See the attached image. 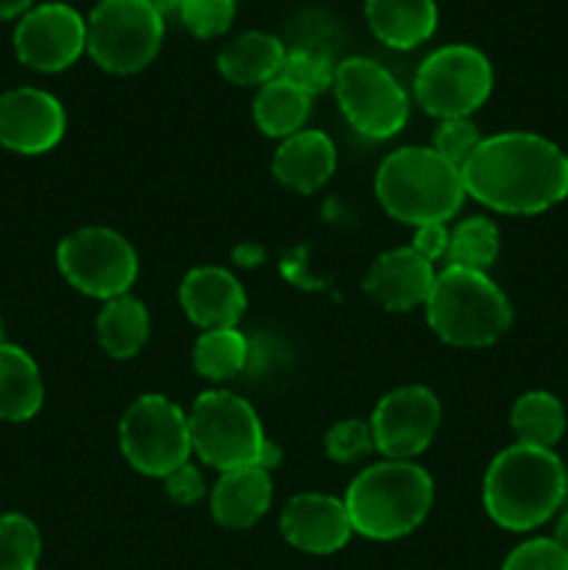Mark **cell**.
I'll return each mask as SVG.
<instances>
[{
    "label": "cell",
    "mask_w": 568,
    "mask_h": 570,
    "mask_svg": "<svg viewBox=\"0 0 568 570\" xmlns=\"http://www.w3.org/2000/svg\"><path fill=\"white\" fill-rule=\"evenodd\" d=\"M468 198L501 215H540L568 198V154L532 131L482 137L462 165Z\"/></svg>",
    "instance_id": "obj_1"
},
{
    "label": "cell",
    "mask_w": 568,
    "mask_h": 570,
    "mask_svg": "<svg viewBox=\"0 0 568 570\" xmlns=\"http://www.w3.org/2000/svg\"><path fill=\"white\" fill-rule=\"evenodd\" d=\"M568 476L555 449L507 445L493 456L482 482L484 512L507 532L543 527L566 499Z\"/></svg>",
    "instance_id": "obj_2"
},
{
    "label": "cell",
    "mask_w": 568,
    "mask_h": 570,
    "mask_svg": "<svg viewBox=\"0 0 568 570\" xmlns=\"http://www.w3.org/2000/svg\"><path fill=\"white\" fill-rule=\"evenodd\" d=\"M343 504L354 534L390 543L427 521L434 504V482L415 462L382 460L356 473Z\"/></svg>",
    "instance_id": "obj_3"
},
{
    "label": "cell",
    "mask_w": 568,
    "mask_h": 570,
    "mask_svg": "<svg viewBox=\"0 0 568 570\" xmlns=\"http://www.w3.org/2000/svg\"><path fill=\"white\" fill-rule=\"evenodd\" d=\"M373 189L393 220L418 228L427 223H449L468 198L462 170L429 145H404L379 165Z\"/></svg>",
    "instance_id": "obj_4"
},
{
    "label": "cell",
    "mask_w": 568,
    "mask_h": 570,
    "mask_svg": "<svg viewBox=\"0 0 568 570\" xmlns=\"http://www.w3.org/2000/svg\"><path fill=\"white\" fill-rule=\"evenodd\" d=\"M427 323L454 348H484L510 332L512 306L488 273L445 265L427 298Z\"/></svg>",
    "instance_id": "obj_5"
},
{
    "label": "cell",
    "mask_w": 568,
    "mask_h": 570,
    "mask_svg": "<svg viewBox=\"0 0 568 570\" xmlns=\"http://www.w3.org/2000/svg\"><path fill=\"white\" fill-rule=\"evenodd\" d=\"M193 454L215 471L262 465L271 471L282 451L267 440L259 415L232 390H206L187 412Z\"/></svg>",
    "instance_id": "obj_6"
},
{
    "label": "cell",
    "mask_w": 568,
    "mask_h": 570,
    "mask_svg": "<svg viewBox=\"0 0 568 570\" xmlns=\"http://www.w3.org/2000/svg\"><path fill=\"white\" fill-rule=\"evenodd\" d=\"M165 17L148 0H100L87 20V53L111 76H134L156 59Z\"/></svg>",
    "instance_id": "obj_7"
},
{
    "label": "cell",
    "mask_w": 568,
    "mask_h": 570,
    "mask_svg": "<svg viewBox=\"0 0 568 570\" xmlns=\"http://www.w3.org/2000/svg\"><path fill=\"white\" fill-rule=\"evenodd\" d=\"M412 92L429 117H471L493 92V65L473 45H443L418 65Z\"/></svg>",
    "instance_id": "obj_8"
},
{
    "label": "cell",
    "mask_w": 568,
    "mask_h": 570,
    "mask_svg": "<svg viewBox=\"0 0 568 570\" xmlns=\"http://www.w3.org/2000/svg\"><path fill=\"white\" fill-rule=\"evenodd\" d=\"M117 440L128 465L150 479L170 476L193 456L187 412L159 393L139 395L123 412Z\"/></svg>",
    "instance_id": "obj_9"
},
{
    "label": "cell",
    "mask_w": 568,
    "mask_h": 570,
    "mask_svg": "<svg viewBox=\"0 0 568 570\" xmlns=\"http://www.w3.org/2000/svg\"><path fill=\"white\" fill-rule=\"evenodd\" d=\"M332 89L345 122L373 142L395 137L410 120L407 89L388 67L368 56L340 61Z\"/></svg>",
    "instance_id": "obj_10"
},
{
    "label": "cell",
    "mask_w": 568,
    "mask_h": 570,
    "mask_svg": "<svg viewBox=\"0 0 568 570\" xmlns=\"http://www.w3.org/2000/svg\"><path fill=\"white\" fill-rule=\"evenodd\" d=\"M56 265L70 287L98 301L128 295L139 276L134 245L106 226H87L67 234L56 248Z\"/></svg>",
    "instance_id": "obj_11"
},
{
    "label": "cell",
    "mask_w": 568,
    "mask_h": 570,
    "mask_svg": "<svg viewBox=\"0 0 568 570\" xmlns=\"http://www.w3.org/2000/svg\"><path fill=\"white\" fill-rule=\"evenodd\" d=\"M443 406L423 384H404L379 399L371 415L373 445L388 460L412 462L438 438Z\"/></svg>",
    "instance_id": "obj_12"
},
{
    "label": "cell",
    "mask_w": 568,
    "mask_h": 570,
    "mask_svg": "<svg viewBox=\"0 0 568 570\" xmlns=\"http://www.w3.org/2000/svg\"><path fill=\"white\" fill-rule=\"evenodd\" d=\"M17 59L37 72H61L87 50V20L67 3H42L20 17Z\"/></svg>",
    "instance_id": "obj_13"
},
{
    "label": "cell",
    "mask_w": 568,
    "mask_h": 570,
    "mask_svg": "<svg viewBox=\"0 0 568 570\" xmlns=\"http://www.w3.org/2000/svg\"><path fill=\"white\" fill-rule=\"evenodd\" d=\"M65 131L67 115L56 95L37 87H17L0 95V145L11 154H48Z\"/></svg>",
    "instance_id": "obj_14"
},
{
    "label": "cell",
    "mask_w": 568,
    "mask_h": 570,
    "mask_svg": "<svg viewBox=\"0 0 568 570\" xmlns=\"http://www.w3.org/2000/svg\"><path fill=\"white\" fill-rule=\"evenodd\" d=\"M278 529L293 549L315 557L337 554L354 534L343 499L326 493L293 495L284 504Z\"/></svg>",
    "instance_id": "obj_15"
},
{
    "label": "cell",
    "mask_w": 568,
    "mask_h": 570,
    "mask_svg": "<svg viewBox=\"0 0 568 570\" xmlns=\"http://www.w3.org/2000/svg\"><path fill=\"white\" fill-rule=\"evenodd\" d=\"M434 276H438V271H434L432 262L423 259L418 250L407 245V248L384 250L379 259H373L365 278H362V289L382 309L410 312L427 304Z\"/></svg>",
    "instance_id": "obj_16"
},
{
    "label": "cell",
    "mask_w": 568,
    "mask_h": 570,
    "mask_svg": "<svg viewBox=\"0 0 568 570\" xmlns=\"http://www.w3.org/2000/svg\"><path fill=\"white\" fill-rule=\"evenodd\" d=\"M178 301L193 326L228 328L243 321L248 309V295L232 271L217 265H200L187 271L178 287Z\"/></svg>",
    "instance_id": "obj_17"
},
{
    "label": "cell",
    "mask_w": 568,
    "mask_h": 570,
    "mask_svg": "<svg viewBox=\"0 0 568 570\" xmlns=\"http://www.w3.org/2000/svg\"><path fill=\"white\" fill-rule=\"evenodd\" d=\"M273 504L271 471L262 465L223 471L209 490V512L217 527L228 532H245L262 521Z\"/></svg>",
    "instance_id": "obj_18"
},
{
    "label": "cell",
    "mask_w": 568,
    "mask_h": 570,
    "mask_svg": "<svg viewBox=\"0 0 568 570\" xmlns=\"http://www.w3.org/2000/svg\"><path fill=\"white\" fill-rule=\"evenodd\" d=\"M337 170V148L332 137L317 128H304L282 139L273 154V176L282 187L298 195H312L329 184Z\"/></svg>",
    "instance_id": "obj_19"
},
{
    "label": "cell",
    "mask_w": 568,
    "mask_h": 570,
    "mask_svg": "<svg viewBox=\"0 0 568 570\" xmlns=\"http://www.w3.org/2000/svg\"><path fill=\"white\" fill-rule=\"evenodd\" d=\"M365 22L373 37L393 50H412L438 31L434 0H365Z\"/></svg>",
    "instance_id": "obj_20"
},
{
    "label": "cell",
    "mask_w": 568,
    "mask_h": 570,
    "mask_svg": "<svg viewBox=\"0 0 568 570\" xmlns=\"http://www.w3.org/2000/svg\"><path fill=\"white\" fill-rule=\"evenodd\" d=\"M284 42L267 31H243L217 53V70L237 87H262L282 76Z\"/></svg>",
    "instance_id": "obj_21"
},
{
    "label": "cell",
    "mask_w": 568,
    "mask_h": 570,
    "mask_svg": "<svg viewBox=\"0 0 568 570\" xmlns=\"http://www.w3.org/2000/svg\"><path fill=\"white\" fill-rule=\"evenodd\" d=\"M45 401L42 373L20 345H0V421H31Z\"/></svg>",
    "instance_id": "obj_22"
},
{
    "label": "cell",
    "mask_w": 568,
    "mask_h": 570,
    "mask_svg": "<svg viewBox=\"0 0 568 570\" xmlns=\"http://www.w3.org/2000/svg\"><path fill=\"white\" fill-rule=\"evenodd\" d=\"M95 337L111 360H134L150 340V315L131 293L104 301L95 317Z\"/></svg>",
    "instance_id": "obj_23"
},
{
    "label": "cell",
    "mask_w": 568,
    "mask_h": 570,
    "mask_svg": "<svg viewBox=\"0 0 568 570\" xmlns=\"http://www.w3.org/2000/svg\"><path fill=\"white\" fill-rule=\"evenodd\" d=\"M312 111V95L290 83L287 78H273V81L262 83L256 92L251 115H254L256 128L271 139H287L293 134L304 131L306 120Z\"/></svg>",
    "instance_id": "obj_24"
},
{
    "label": "cell",
    "mask_w": 568,
    "mask_h": 570,
    "mask_svg": "<svg viewBox=\"0 0 568 570\" xmlns=\"http://www.w3.org/2000/svg\"><path fill=\"white\" fill-rule=\"evenodd\" d=\"M510 429L518 443L555 449L566 434V410L560 399L546 390H529L518 395L510 410Z\"/></svg>",
    "instance_id": "obj_25"
},
{
    "label": "cell",
    "mask_w": 568,
    "mask_h": 570,
    "mask_svg": "<svg viewBox=\"0 0 568 570\" xmlns=\"http://www.w3.org/2000/svg\"><path fill=\"white\" fill-rule=\"evenodd\" d=\"M248 337L237 326L200 332L193 348V365L206 382H228L248 365Z\"/></svg>",
    "instance_id": "obj_26"
},
{
    "label": "cell",
    "mask_w": 568,
    "mask_h": 570,
    "mask_svg": "<svg viewBox=\"0 0 568 570\" xmlns=\"http://www.w3.org/2000/svg\"><path fill=\"white\" fill-rule=\"evenodd\" d=\"M501 250V234L490 217H468V220L457 223L451 228L449 239V265L468 267V271L488 273V267H493V262L499 259Z\"/></svg>",
    "instance_id": "obj_27"
},
{
    "label": "cell",
    "mask_w": 568,
    "mask_h": 570,
    "mask_svg": "<svg viewBox=\"0 0 568 570\" xmlns=\"http://www.w3.org/2000/svg\"><path fill=\"white\" fill-rule=\"evenodd\" d=\"M334 70H337V65H334L332 50L326 45L301 42L284 53L282 78H287L290 83H295V87L315 98V95L326 92L332 87Z\"/></svg>",
    "instance_id": "obj_28"
},
{
    "label": "cell",
    "mask_w": 568,
    "mask_h": 570,
    "mask_svg": "<svg viewBox=\"0 0 568 570\" xmlns=\"http://www.w3.org/2000/svg\"><path fill=\"white\" fill-rule=\"evenodd\" d=\"M42 557V534L37 523L20 512L0 515V570H37Z\"/></svg>",
    "instance_id": "obj_29"
},
{
    "label": "cell",
    "mask_w": 568,
    "mask_h": 570,
    "mask_svg": "<svg viewBox=\"0 0 568 570\" xmlns=\"http://www.w3.org/2000/svg\"><path fill=\"white\" fill-rule=\"evenodd\" d=\"M323 449H326L329 460L340 462V465H349V462L365 460L371 451H376L373 445V432L371 423L360 421V417H345L337 421L323 438Z\"/></svg>",
    "instance_id": "obj_30"
},
{
    "label": "cell",
    "mask_w": 568,
    "mask_h": 570,
    "mask_svg": "<svg viewBox=\"0 0 568 570\" xmlns=\"http://www.w3.org/2000/svg\"><path fill=\"white\" fill-rule=\"evenodd\" d=\"M237 0H184L178 17L184 28L198 39H215L232 28Z\"/></svg>",
    "instance_id": "obj_31"
},
{
    "label": "cell",
    "mask_w": 568,
    "mask_h": 570,
    "mask_svg": "<svg viewBox=\"0 0 568 570\" xmlns=\"http://www.w3.org/2000/svg\"><path fill=\"white\" fill-rule=\"evenodd\" d=\"M482 142V134H479L477 122L471 117H460V120H440L438 131L432 137V148L438 150L443 159H449L451 165H457L462 170V165L468 161V156L477 150V145Z\"/></svg>",
    "instance_id": "obj_32"
},
{
    "label": "cell",
    "mask_w": 568,
    "mask_h": 570,
    "mask_svg": "<svg viewBox=\"0 0 568 570\" xmlns=\"http://www.w3.org/2000/svg\"><path fill=\"white\" fill-rule=\"evenodd\" d=\"M501 570H568V551L555 538H532L507 554Z\"/></svg>",
    "instance_id": "obj_33"
},
{
    "label": "cell",
    "mask_w": 568,
    "mask_h": 570,
    "mask_svg": "<svg viewBox=\"0 0 568 570\" xmlns=\"http://www.w3.org/2000/svg\"><path fill=\"white\" fill-rule=\"evenodd\" d=\"M161 482H165L167 499L176 501V504L182 507L198 504V501L206 495L204 473H200L193 462H184L182 468H176V471H173L170 476L161 479Z\"/></svg>",
    "instance_id": "obj_34"
},
{
    "label": "cell",
    "mask_w": 568,
    "mask_h": 570,
    "mask_svg": "<svg viewBox=\"0 0 568 570\" xmlns=\"http://www.w3.org/2000/svg\"><path fill=\"white\" fill-rule=\"evenodd\" d=\"M449 239H451V228L445 223H427V226H418L415 234H412V250L434 262L445 259L449 256Z\"/></svg>",
    "instance_id": "obj_35"
},
{
    "label": "cell",
    "mask_w": 568,
    "mask_h": 570,
    "mask_svg": "<svg viewBox=\"0 0 568 570\" xmlns=\"http://www.w3.org/2000/svg\"><path fill=\"white\" fill-rule=\"evenodd\" d=\"M28 9H33V0H0V20H14Z\"/></svg>",
    "instance_id": "obj_36"
},
{
    "label": "cell",
    "mask_w": 568,
    "mask_h": 570,
    "mask_svg": "<svg viewBox=\"0 0 568 570\" xmlns=\"http://www.w3.org/2000/svg\"><path fill=\"white\" fill-rule=\"evenodd\" d=\"M555 543H560L568 551V512H562L555 527Z\"/></svg>",
    "instance_id": "obj_37"
},
{
    "label": "cell",
    "mask_w": 568,
    "mask_h": 570,
    "mask_svg": "<svg viewBox=\"0 0 568 570\" xmlns=\"http://www.w3.org/2000/svg\"><path fill=\"white\" fill-rule=\"evenodd\" d=\"M148 3L154 6V9L159 11L161 17H165V14H173V11H178V9H182V3H184V0H148Z\"/></svg>",
    "instance_id": "obj_38"
},
{
    "label": "cell",
    "mask_w": 568,
    "mask_h": 570,
    "mask_svg": "<svg viewBox=\"0 0 568 570\" xmlns=\"http://www.w3.org/2000/svg\"><path fill=\"white\" fill-rule=\"evenodd\" d=\"M6 343V323H3V317H0V345Z\"/></svg>",
    "instance_id": "obj_39"
}]
</instances>
